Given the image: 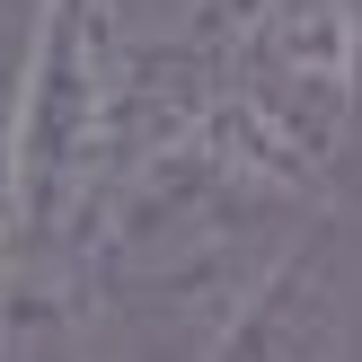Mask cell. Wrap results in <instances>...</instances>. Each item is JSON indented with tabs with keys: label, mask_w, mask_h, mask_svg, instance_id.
Wrapping results in <instances>:
<instances>
[{
	"label": "cell",
	"mask_w": 362,
	"mask_h": 362,
	"mask_svg": "<svg viewBox=\"0 0 362 362\" xmlns=\"http://www.w3.org/2000/svg\"><path fill=\"white\" fill-rule=\"evenodd\" d=\"M354 9H362V0H354Z\"/></svg>",
	"instance_id": "5b68a950"
},
{
	"label": "cell",
	"mask_w": 362,
	"mask_h": 362,
	"mask_svg": "<svg viewBox=\"0 0 362 362\" xmlns=\"http://www.w3.org/2000/svg\"><path fill=\"white\" fill-rule=\"evenodd\" d=\"M151 0H35L9 133L18 283H71L98 204L124 177V80Z\"/></svg>",
	"instance_id": "6da1fadb"
},
{
	"label": "cell",
	"mask_w": 362,
	"mask_h": 362,
	"mask_svg": "<svg viewBox=\"0 0 362 362\" xmlns=\"http://www.w3.org/2000/svg\"><path fill=\"white\" fill-rule=\"evenodd\" d=\"M221 115L292 186H327L362 115V9L354 0H247L221 71Z\"/></svg>",
	"instance_id": "7a4b0ae2"
},
{
	"label": "cell",
	"mask_w": 362,
	"mask_h": 362,
	"mask_svg": "<svg viewBox=\"0 0 362 362\" xmlns=\"http://www.w3.org/2000/svg\"><path fill=\"white\" fill-rule=\"evenodd\" d=\"M354 230L345 212H318L283 265L221 318L204 362H354Z\"/></svg>",
	"instance_id": "3957f363"
},
{
	"label": "cell",
	"mask_w": 362,
	"mask_h": 362,
	"mask_svg": "<svg viewBox=\"0 0 362 362\" xmlns=\"http://www.w3.org/2000/svg\"><path fill=\"white\" fill-rule=\"evenodd\" d=\"M18 283V212H9V186H0V300Z\"/></svg>",
	"instance_id": "277c9868"
}]
</instances>
